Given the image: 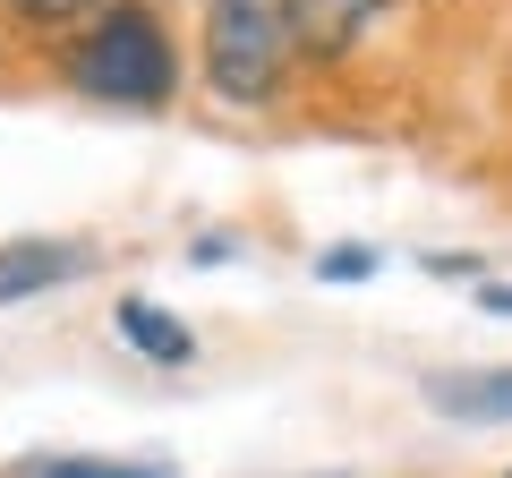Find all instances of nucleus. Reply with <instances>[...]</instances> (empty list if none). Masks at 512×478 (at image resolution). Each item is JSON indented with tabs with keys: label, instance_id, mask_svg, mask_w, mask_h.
I'll return each mask as SVG.
<instances>
[{
	"label": "nucleus",
	"instance_id": "7ed1b4c3",
	"mask_svg": "<svg viewBox=\"0 0 512 478\" xmlns=\"http://www.w3.org/2000/svg\"><path fill=\"white\" fill-rule=\"evenodd\" d=\"M86 274H94L86 239H0V308L69 291V282H86Z\"/></svg>",
	"mask_w": 512,
	"mask_h": 478
},
{
	"label": "nucleus",
	"instance_id": "6e6552de",
	"mask_svg": "<svg viewBox=\"0 0 512 478\" xmlns=\"http://www.w3.org/2000/svg\"><path fill=\"white\" fill-rule=\"evenodd\" d=\"M94 9H103V0H0V18L35 26V35H77Z\"/></svg>",
	"mask_w": 512,
	"mask_h": 478
},
{
	"label": "nucleus",
	"instance_id": "0eeeda50",
	"mask_svg": "<svg viewBox=\"0 0 512 478\" xmlns=\"http://www.w3.org/2000/svg\"><path fill=\"white\" fill-rule=\"evenodd\" d=\"M9 478H171L163 461H86V453H35Z\"/></svg>",
	"mask_w": 512,
	"mask_h": 478
},
{
	"label": "nucleus",
	"instance_id": "f03ea898",
	"mask_svg": "<svg viewBox=\"0 0 512 478\" xmlns=\"http://www.w3.org/2000/svg\"><path fill=\"white\" fill-rule=\"evenodd\" d=\"M299 69V18L291 0H205V86L239 111L282 103Z\"/></svg>",
	"mask_w": 512,
	"mask_h": 478
},
{
	"label": "nucleus",
	"instance_id": "423d86ee",
	"mask_svg": "<svg viewBox=\"0 0 512 478\" xmlns=\"http://www.w3.org/2000/svg\"><path fill=\"white\" fill-rule=\"evenodd\" d=\"M427 410H444V419H512V368L427 376Z\"/></svg>",
	"mask_w": 512,
	"mask_h": 478
},
{
	"label": "nucleus",
	"instance_id": "9d476101",
	"mask_svg": "<svg viewBox=\"0 0 512 478\" xmlns=\"http://www.w3.org/2000/svg\"><path fill=\"white\" fill-rule=\"evenodd\" d=\"M478 308H487V316H512V282H487V291H478Z\"/></svg>",
	"mask_w": 512,
	"mask_h": 478
},
{
	"label": "nucleus",
	"instance_id": "1a4fd4ad",
	"mask_svg": "<svg viewBox=\"0 0 512 478\" xmlns=\"http://www.w3.org/2000/svg\"><path fill=\"white\" fill-rule=\"evenodd\" d=\"M376 274V248H325L316 257V282H367Z\"/></svg>",
	"mask_w": 512,
	"mask_h": 478
},
{
	"label": "nucleus",
	"instance_id": "39448f33",
	"mask_svg": "<svg viewBox=\"0 0 512 478\" xmlns=\"http://www.w3.org/2000/svg\"><path fill=\"white\" fill-rule=\"evenodd\" d=\"M111 325H120V342L137 350V359H154V368H188V359H197V333H188L171 308H154V299H120Z\"/></svg>",
	"mask_w": 512,
	"mask_h": 478
},
{
	"label": "nucleus",
	"instance_id": "20e7f679",
	"mask_svg": "<svg viewBox=\"0 0 512 478\" xmlns=\"http://www.w3.org/2000/svg\"><path fill=\"white\" fill-rule=\"evenodd\" d=\"M393 0H291V18H299V60H342L359 52V35L384 18Z\"/></svg>",
	"mask_w": 512,
	"mask_h": 478
},
{
	"label": "nucleus",
	"instance_id": "f257e3e1",
	"mask_svg": "<svg viewBox=\"0 0 512 478\" xmlns=\"http://www.w3.org/2000/svg\"><path fill=\"white\" fill-rule=\"evenodd\" d=\"M60 77L86 103H120V111H163L180 94V43H171L154 0H103L69 43H60Z\"/></svg>",
	"mask_w": 512,
	"mask_h": 478
}]
</instances>
